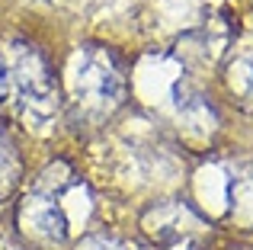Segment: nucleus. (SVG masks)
<instances>
[{
	"label": "nucleus",
	"instance_id": "nucleus-1",
	"mask_svg": "<svg viewBox=\"0 0 253 250\" xmlns=\"http://www.w3.org/2000/svg\"><path fill=\"white\" fill-rule=\"evenodd\" d=\"M0 87L19 109L45 113L55 96V77L32 45H0Z\"/></svg>",
	"mask_w": 253,
	"mask_h": 250
},
{
	"label": "nucleus",
	"instance_id": "nucleus-2",
	"mask_svg": "<svg viewBox=\"0 0 253 250\" xmlns=\"http://www.w3.org/2000/svg\"><path fill=\"white\" fill-rule=\"evenodd\" d=\"M6 161H10V154H6L3 141H0V186H3V180H6Z\"/></svg>",
	"mask_w": 253,
	"mask_h": 250
}]
</instances>
